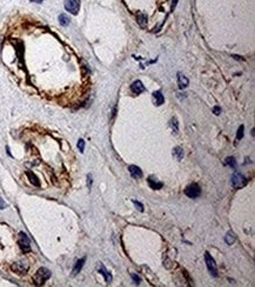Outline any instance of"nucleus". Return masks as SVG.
<instances>
[{
    "label": "nucleus",
    "instance_id": "1",
    "mask_svg": "<svg viewBox=\"0 0 255 287\" xmlns=\"http://www.w3.org/2000/svg\"><path fill=\"white\" fill-rule=\"evenodd\" d=\"M49 278H51V271L47 269L46 267H40L37 271V273L34 274L33 280L37 285H43V282L48 280Z\"/></svg>",
    "mask_w": 255,
    "mask_h": 287
},
{
    "label": "nucleus",
    "instance_id": "2",
    "mask_svg": "<svg viewBox=\"0 0 255 287\" xmlns=\"http://www.w3.org/2000/svg\"><path fill=\"white\" fill-rule=\"evenodd\" d=\"M248 184V179L246 178L243 174H241L240 172H235L233 177H232V186L234 188H241Z\"/></svg>",
    "mask_w": 255,
    "mask_h": 287
},
{
    "label": "nucleus",
    "instance_id": "3",
    "mask_svg": "<svg viewBox=\"0 0 255 287\" xmlns=\"http://www.w3.org/2000/svg\"><path fill=\"white\" fill-rule=\"evenodd\" d=\"M65 8L71 14H78L80 10V0H65Z\"/></svg>",
    "mask_w": 255,
    "mask_h": 287
},
{
    "label": "nucleus",
    "instance_id": "4",
    "mask_svg": "<svg viewBox=\"0 0 255 287\" xmlns=\"http://www.w3.org/2000/svg\"><path fill=\"white\" fill-rule=\"evenodd\" d=\"M205 261H206V265H207V268L208 271L211 272L213 277H217V265H215V261L214 259L212 258V255L206 252L205 253Z\"/></svg>",
    "mask_w": 255,
    "mask_h": 287
},
{
    "label": "nucleus",
    "instance_id": "5",
    "mask_svg": "<svg viewBox=\"0 0 255 287\" xmlns=\"http://www.w3.org/2000/svg\"><path fill=\"white\" fill-rule=\"evenodd\" d=\"M185 194L189 197V198H192V199H195V198L200 197V194H201V188L197 184H192L185 190Z\"/></svg>",
    "mask_w": 255,
    "mask_h": 287
},
{
    "label": "nucleus",
    "instance_id": "6",
    "mask_svg": "<svg viewBox=\"0 0 255 287\" xmlns=\"http://www.w3.org/2000/svg\"><path fill=\"white\" fill-rule=\"evenodd\" d=\"M19 246L24 252L31 251V241H29L28 237L24 232L19 233Z\"/></svg>",
    "mask_w": 255,
    "mask_h": 287
},
{
    "label": "nucleus",
    "instance_id": "7",
    "mask_svg": "<svg viewBox=\"0 0 255 287\" xmlns=\"http://www.w3.org/2000/svg\"><path fill=\"white\" fill-rule=\"evenodd\" d=\"M11 268H12V271H13V272L18 273V274H23V273L27 272L28 266L24 263H14L12 266H11Z\"/></svg>",
    "mask_w": 255,
    "mask_h": 287
},
{
    "label": "nucleus",
    "instance_id": "8",
    "mask_svg": "<svg viewBox=\"0 0 255 287\" xmlns=\"http://www.w3.org/2000/svg\"><path fill=\"white\" fill-rule=\"evenodd\" d=\"M146 90L144 86V84L141 83L140 80H135L134 83L130 85V91L134 93V94H140V93H142Z\"/></svg>",
    "mask_w": 255,
    "mask_h": 287
},
{
    "label": "nucleus",
    "instance_id": "9",
    "mask_svg": "<svg viewBox=\"0 0 255 287\" xmlns=\"http://www.w3.org/2000/svg\"><path fill=\"white\" fill-rule=\"evenodd\" d=\"M98 271H99V273H100L101 275H104V278H105L106 282H111L112 281L111 273L107 271L106 267L104 266V264H102V263H99V265H98Z\"/></svg>",
    "mask_w": 255,
    "mask_h": 287
},
{
    "label": "nucleus",
    "instance_id": "10",
    "mask_svg": "<svg viewBox=\"0 0 255 287\" xmlns=\"http://www.w3.org/2000/svg\"><path fill=\"white\" fill-rule=\"evenodd\" d=\"M128 171H130V175H132L134 179H140V178H142V171L140 170L138 166L130 165V167H128Z\"/></svg>",
    "mask_w": 255,
    "mask_h": 287
},
{
    "label": "nucleus",
    "instance_id": "11",
    "mask_svg": "<svg viewBox=\"0 0 255 287\" xmlns=\"http://www.w3.org/2000/svg\"><path fill=\"white\" fill-rule=\"evenodd\" d=\"M147 181H148L149 187L153 188V190H160V188H162V186H164V184H162L161 181H158L156 179H154L153 177H149L148 179H147Z\"/></svg>",
    "mask_w": 255,
    "mask_h": 287
},
{
    "label": "nucleus",
    "instance_id": "12",
    "mask_svg": "<svg viewBox=\"0 0 255 287\" xmlns=\"http://www.w3.org/2000/svg\"><path fill=\"white\" fill-rule=\"evenodd\" d=\"M85 261H86V257H84V258H81L80 260H78L77 263H75V265H74V267H73L72 275H77L78 273L81 271V268H82V266H84Z\"/></svg>",
    "mask_w": 255,
    "mask_h": 287
},
{
    "label": "nucleus",
    "instance_id": "13",
    "mask_svg": "<svg viewBox=\"0 0 255 287\" xmlns=\"http://www.w3.org/2000/svg\"><path fill=\"white\" fill-rule=\"evenodd\" d=\"M188 84H189V81H188V79L185 77V75H182L181 73H178V85L179 87L181 88H186L188 86Z\"/></svg>",
    "mask_w": 255,
    "mask_h": 287
},
{
    "label": "nucleus",
    "instance_id": "14",
    "mask_svg": "<svg viewBox=\"0 0 255 287\" xmlns=\"http://www.w3.org/2000/svg\"><path fill=\"white\" fill-rule=\"evenodd\" d=\"M153 97H154V99H155V104H156V106H161V105L165 102V98H164V95L161 94V91H156V92H154L153 93Z\"/></svg>",
    "mask_w": 255,
    "mask_h": 287
},
{
    "label": "nucleus",
    "instance_id": "15",
    "mask_svg": "<svg viewBox=\"0 0 255 287\" xmlns=\"http://www.w3.org/2000/svg\"><path fill=\"white\" fill-rule=\"evenodd\" d=\"M173 156L178 159V160H181L183 158V151L181 147H175L173 150Z\"/></svg>",
    "mask_w": 255,
    "mask_h": 287
},
{
    "label": "nucleus",
    "instance_id": "16",
    "mask_svg": "<svg viewBox=\"0 0 255 287\" xmlns=\"http://www.w3.org/2000/svg\"><path fill=\"white\" fill-rule=\"evenodd\" d=\"M59 23L61 24V26H67L71 23V19L66 14H60L59 15Z\"/></svg>",
    "mask_w": 255,
    "mask_h": 287
},
{
    "label": "nucleus",
    "instance_id": "17",
    "mask_svg": "<svg viewBox=\"0 0 255 287\" xmlns=\"http://www.w3.org/2000/svg\"><path fill=\"white\" fill-rule=\"evenodd\" d=\"M225 240H226V243H228V245H232V243L235 241V235H234V233L228 232L226 235V238H225Z\"/></svg>",
    "mask_w": 255,
    "mask_h": 287
},
{
    "label": "nucleus",
    "instance_id": "18",
    "mask_svg": "<svg viewBox=\"0 0 255 287\" xmlns=\"http://www.w3.org/2000/svg\"><path fill=\"white\" fill-rule=\"evenodd\" d=\"M138 23H139L140 26H142L144 27L145 25H146V23H147V20H146V15L142 14V13H138Z\"/></svg>",
    "mask_w": 255,
    "mask_h": 287
},
{
    "label": "nucleus",
    "instance_id": "19",
    "mask_svg": "<svg viewBox=\"0 0 255 287\" xmlns=\"http://www.w3.org/2000/svg\"><path fill=\"white\" fill-rule=\"evenodd\" d=\"M226 164H227V165H229L231 167H233V168H235V167H236V161H235V159H234L233 156H229V158H227V159H226Z\"/></svg>",
    "mask_w": 255,
    "mask_h": 287
},
{
    "label": "nucleus",
    "instance_id": "20",
    "mask_svg": "<svg viewBox=\"0 0 255 287\" xmlns=\"http://www.w3.org/2000/svg\"><path fill=\"white\" fill-rule=\"evenodd\" d=\"M171 126H172V128H173L174 133H178V131H179V127H178V120H176L175 118H173V119L171 120Z\"/></svg>",
    "mask_w": 255,
    "mask_h": 287
},
{
    "label": "nucleus",
    "instance_id": "21",
    "mask_svg": "<svg viewBox=\"0 0 255 287\" xmlns=\"http://www.w3.org/2000/svg\"><path fill=\"white\" fill-rule=\"evenodd\" d=\"M243 130H245V127H243V125H241V126L239 127V130H237L236 140H240V139H242V138H243Z\"/></svg>",
    "mask_w": 255,
    "mask_h": 287
},
{
    "label": "nucleus",
    "instance_id": "22",
    "mask_svg": "<svg viewBox=\"0 0 255 287\" xmlns=\"http://www.w3.org/2000/svg\"><path fill=\"white\" fill-rule=\"evenodd\" d=\"M27 175H28L29 178H31V182H32V184H34L35 186H39V181L37 180V177H35L33 173H31V172H27Z\"/></svg>",
    "mask_w": 255,
    "mask_h": 287
},
{
    "label": "nucleus",
    "instance_id": "23",
    "mask_svg": "<svg viewBox=\"0 0 255 287\" xmlns=\"http://www.w3.org/2000/svg\"><path fill=\"white\" fill-rule=\"evenodd\" d=\"M78 148L80 150V152H84V150H85V141L82 139H80L79 142H78Z\"/></svg>",
    "mask_w": 255,
    "mask_h": 287
},
{
    "label": "nucleus",
    "instance_id": "24",
    "mask_svg": "<svg viewBox=\"0 0 255 287\" xmlns=\"http://www.w3.org/2000/svg\"><path fill=\"white\" fill-rule=\"evenodd\" d=\"M133 202H134V205L139 208V211H141V212H144V205L141 204V202H139V201H136V200H133Z\"/></svg>",
    "mask_w": 255,
    "mask_h": 287
},
{
    "label": "nucleus",
    "instance_id": "25",
    "mask_svg": "<svg viewBox=\"0 0 255 287\" xmlns=\"http://www.w3.org/2000/svg\"><path fill=\"white\" fill-rule=\"evenodd\" d=\"M132 279L134 280V282L135 284H140V281H141V279H140L138 275H135L134 273H132Z\"/></svg>",
    "mask_w": 255,
    "mask_h": 287
},
{
    "label": "nucleus",
    "instance_id": "26",
    "mask_svg": "<svg viewBox=\"0 0 255 287\" xmlns=\"http://www.w3.org/2000/svg\"><path fill=\"white\" fill-rule=\"evenodd\" d=\"M213 111H214V113L217 115V114H220V112H221V108H220L219 106H215L214 108H213Z\"/></svg>",
    "mask_w": 255,
    "mask_h": 287
},
{
    "label": "nucleus",
    "instance_id": "27",
    "mask_svg": "<svg viewBox=\"0 0 255 287\" xmlns=\"http://www.w3.org/2000/svg\"><path fill=\"white\" fill-rule=\"evenodd\" d=\"M5 207H6L5 201H4V200H3V199H1V198H0V209H4V208H5Z\"/></svg>",
    "mask_w": 255,
    "mask_h": 287
},
{
    "label": "nucleus",
    "instance_id": "28",
    "mask_svg": "<svg viewBox=\"0 0 255 287\" xmlns=\"http://www.w3.org/2000/svg\"><path fill=\"white\" fill-rule=\"evenodd\" d=\"M87 178H88V187L91 188V187H92V175L88 174V177H87Z\"/></svg>",
    "mask_w": 255,
    "mask_h": 287
},
{
    "label": "nucleus",
    "instance_id": "29",
    "mask_svg": "<svg viewBox=\"0 0 255 287\" xmlns=\"http://www.w3.org/2000/svg\"><path fill=\"white\" fill-rule=\"evenodd\" d=\"M32 3H37V4H40V3H43V0H31Z\"/></svg>",
    "mask_w": 255,
    "mask_h": 287
}]
</instances>
